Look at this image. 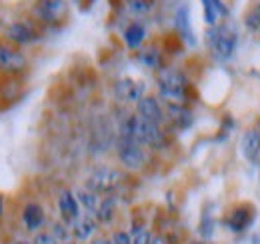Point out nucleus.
<instances>
[{
    "label": "nucleus",
    "mask_w": 260,
    "mask_h": 244,
    "mask_svg": "<svg viewBox=\"0 0 260 244\" xmlns=\"http://www.w3.org/2000/svg\"><path fill=\"white\" fill-rule=\"evenodd\" d=\"M168 112H170V118L176 122L180 128H186V126L192 124V114H190L182 104L168 102Z\"/></svg>",
    "instance_id": "18"
},
{
    "label": "nucleus",
    "mask_w": 260,
    "mask_h": 244,
    "mask_svg": "<svg viewBox=\"0 0 260 244\" xmlns=\"http://www.w3.org/2000/svg\"><path fill=\"white\" fill-rule=\"evenodd\" d=\"M126 2H128L130 12H134V14H144L152 8L150 0H126Z\"/></svg>",
    "instance_id": "22"
},
{
    "label": "nucleus",
    "mask_w": 260,
    "mask_h": 244,
    "mask_svg": "<svg viewBox=\"0 0 260 244\" xmlns=\"http://www.w3.org/2000/svg\"><path fill=\"white\" fill-rule=\"evenodd\" d=\"M208 44H210V48H212V52H214L216 58L226 60V58L232 56V52H234L236 36L226 26H218V28L208 32Z\"/></svg>",
    "instance_id": "3"
},
{
    "label": "nucleus",
    "mask_w": 260,
    "mask_h": 244,
    "mask_svg": "<svg viewBox=\"0 0 260 244\" xmlns=\"http://www.w3.org/2000/svg\"><path fill=\"white\" fill-rule=\"evenodd\" d=\"M142 60L146 62L148 66H156V64H158V54H156V50H146V52H142Z\"/></svg>",
    "instance_id": "26"
},
{
    "label": "nucleus",
    "mask_w": 260,
    "mask_h": 244,
    "mask_svg": "<svg viewBox=\"0 0 260 244\" xmlns=\"http://www.w3.org/2000/svg\"><path fill=\"white\" fill-rule=\"evenodd\" d=\"M14 244H34V240H16Z\"/></svg>",
    "instance_id": "29"
},
{
    "label": "nucleus",
    "mask_w": 260,
    "mask_h": 244,
    "mask_svg": "<svg viewBox=\"0 0 260 244\" xmlns=\"http://www.w3.org/2000/svg\"><path fill=\"white\" fill-rule=\"evenodd\" d=\"M150 236L152 234H148L146 230H138V232L132 234V244H148L150 242Z\"/></svg>",
    "instance_id": "25"
},
{
    "label": "nucleus",
    "mask_w": 260,
    "mask_h": 244,
    "mask_svg": "<svg viewBox=\"0 0 260 244\" xmlns=\"http://www.w3.org/2000/svg\"><path fill=\"white\" fill-rule=\"evenodd\" d=\"M148 244H164V240L160 236H150V242Z\"/></svg>",
    "instance_id": "27"
},
{
    "label": "nucleus",
    "mask_w": 260,
    "mask_h": 244,
    "mask_svg": "<svg viewBox=\"0 0 260 244\" xmlns=\"http://www.w3.org/2000/svg\"><path fill=\"white\" fill-rule=\"evenodd\" d=\"M116 152H118L120 162L130 170H136L146 162V152H144L142 144H138L132 138H118Z\"/></svg>",
    "instance_id": "4"
},
{
    "label": "nucleus",
    "mask_w": 260,
    "mask_h": 244,
    "mask_svg": "<svg viewBox=\"0 0 260 244\" xmlns=\"http://www.w3.org/2000/svg\"><path fill=\"white\" fill-rule=\"evenodd\" d=\"M114 212H116V200L112 196H104V198H100V204H98L96 212H94V218L100 222H110L114 218Z\"/></svg>",
    "instance_id": "17"
},
{
    "label": "nucleus",
    "mask_w": 260,
    "mask_h": 244,
    "mask_svg": "<svg viewBox=\"0 0 260 244\" xmlns=\"http://www.w3.org/2000/svg\"><path fill=\"white\" fill-rule=\"evenodd\" d=\"M92 244H112V242L106 240V238H96V240H92Z\"/></svg>",
    "instance_id": "28"
},
{
    "label": "nucleus",
    "mask_w": 260,
    "mask_h": 244,
    "mask_svg": "<svg viewBox=\"0 0 260 244\" xmlns=\"http://www.w3.org/2000/svg\"><path fill=\"white\" fill-rule=\"evenodd\" d=\"M70 232H72V236H74L76 240H80V242L90 240L92 234L96 232V218L88 212L80 214V216L70 224Z\"/></svg>",
    "instance_id": "10"
},
{
    "label": "nucleus",
    "mask_w": 260,
    "mask_h": 244,
    "mask_svg": "<svg viewBox=\"0 0 260 244\" xmlns=\"http://www.w3.org/2000/svg\"><path fill=\"white\" fill-rule=\"evenodd\" d=\"M22 222H24V226H26L28 232H38L42 228V224H44V212H42V208L38 204H34V202L26 204L24 210H22Z\"/></svg>",
    "instance_id": "13"
},
{
    "label": "nucleus",
    "mask_w": 260,
    "mask_h": 244,
    "mask_svg": "<svg viewBox=\"0 0 260 244\" xmlns=\"http://www.w3.org/2000/svg\"><path fill=\"white\" fill-rule=\"evenodd\" d=\"M110 242L112 244H132V236H130L128 232H124V230H118V232L112 234Z\"/></svg>",
    "instance_id": "24"
},
{
    "label": "nucleus",
    "mask_w": 260,
    "mask_h": 244,
    "mask_svg": "<svg viewBox=\"0 0 260 244\" xmlns=\"http://www.w3.org/2000/svg\"><path fill=\"white\" fill-rule=\"evenodd\" d=\"M120 182H122V174L116 168L100 166L86 178V188H90L96 194H110L120 186Z\"/></svg>",
    "instance_id": "2"
},
{
    "label": "nucleus",
    "mask_w": 260,
    "mask_h": 244,
    "mask_svg": "<svg viewBox=\"0 0 260 244\" xmlns=\"http://www.w3.org/2000/svg\"><path fill=\"white\" fill-rule=\"evenodd\" d=\"M158 90H160V96L166 98L168 102L180 104L184 98V90H186V80L178 70L164 68L158 74Z\"/></svg>",
    "instance_id": "1"
},
{
    "label": "nucleus",
    "mask_w": 260,
    "mask_h": 244,
    "mask_svg": "<svg viewBox=\"0 0 260 244\" xmlns=\"http://www.w3.org/2000/svg\"><path fill=\"white\" fill-rule=\"evenodd\" d=\"M136 114L144 120H150L154 124H162L164 122V110L160 106V102L154 98V96H142L138 102H136Z\"/></svg>",
    "instance_id": "7"
},
{
    "label": "nucleus",
    "mask_w": 260,
    "mask_h": 244,
    "mask_svg": "<svg viewBox=\"0 0 260 244\" xmlns=\"http://www.w3.org/2000/svg\"><path fill=\"white\" fill-rule=\"evenodd\" d=\"M64 0H38L34 4V14L44 22H58L66 16Z\"/></svg>",
    "instance_id": "5"
},
{
    "label": "nucleus",
    "mask_w": 260,
    "mask_h": 244,
    "mask_svg": "<svg viewBox=\"0 0 260 244\" xmlns=\"http://www.w3.org/2000/svg\"><path fill=\"white\" fill-rule=\"evenodd\" d=\"M250 218H252V214H250L248 208H236L232 212V216H230V228L236 230V232L238 230H244L246 224L250 222Z\"/></svg>",
    "instance_id": "19"
},
{
    "label": "nucleus",
    "mask_w": 260,
    "mask_h": 244,
    "mask_svg": "<svg viewBox=\"0 0 260 244\" xmlns=\"http://www.w3.org/2000/svg\"><path fill=\"white\" fill-rule=\"evenodd\" d=\"M4 36H6V40H10L14 44H20V46L38 40L36 30H34L30 24H26V22H10L4 28Z\"/></svg>",
    "instance_id": "8"
},
{
    "label": "nucleus",
    "mask_w": 260,
    "mask_h": 244,
    "mask_svg": "<svg viewBox=\"0 0 260 244\" xmlns=\"http://www.w3.org/2000/svg\"><path fill=\"white\" fill-rule=\"evenodd\" d=\"M50 234L58 240L60 244H64L70 240V228H66V224H62V222H54L52 226H50Z\"/></svg>",
    "instance_id": "21"
},
{
    "label": "nucleus",
    "mask_w": 260,
    "mask_h": 244,
    "mask_svg": "<svg viewBox=\"0 0 260 244\" xmlns=\"http://www.w3.org/2000/svg\"><path fill=\"white\" fill-rule=\"evenodd\" d=\"M204 4V18L208 24H214L218 18L226 16V6L222 4V0H202Z\"/></svg>",
    "instance_id": "15"
},
{
    "label": "nucleus",
    "mask_w": 260,
    "mask_h": 244,
    "mask_svg": "<svg viewBox=\"0 0 260 244\" xmlns=\"http://www.w3.org/2000/svg\"><path fill=\"white\" fill-rule=\"evenodd\" d=\"M0 212H2V200H0Z\"/></svg>",
    "instance_id": "31"
},
{
    "label": "nucleus",
    "mask_w": 260,
    "mask_h": 244,
    "mask_svg": "<svg viewBox=\"0 0 260 244\" xmlns=\"http://www.w3.org/2000/svg\"><path fill=\"white\" fill-rule=\"evenodd\" d=\"M176 26L180 28V32H182L184 38H188L190 44H194V34H192V30H190L188 10H186V8H180V10H178V14H176Z\"/></svg>",
    "instance_id": "20"
},
{
    "label": "nucleus",
    "mask_w": 260,
    "mask_h": 244,
    "mask_svg": "<svg viewBox=\"0 0 260 244\" xmlns=\"http://www.w3.org/2000/svg\"><path fill=\"white\" fill-rule=\"evenodd\" d=\"M26 66V56L12 46L0 42V70L4 72H20Z\"/></svg>",
    "instance_id": "9"
},
{
    "label": "nucleus",
    "mask_w": 260,
    "mask_h": 244,
    "mask_svg": "<svg viewBox=\"0 0 260 244\" xmlns=\"http://www.w3.org/2000/svg\"><path fill=\"white\" fill-rule=\"evenodd\" d=\"M64 244H76V242H72V240H68V242H64Z\"/></svg>",
    "instance_id": "30"
},
{
    "label": "nucleus",
    "mask_w": 260,
    "mask_h": 244,
    "mask_svg": "<svg viewBox=\"0 0 260 244\" xmlns=\"http://www.w3.org/2000/svg\"><path fill=\"white\" fill-rule=\"evenodd\" d=\"M144 90H146V86L134 78H122L114 84V94L122 102H138L142 96H146Z\"/></svg>",
    "instance_id": "6"
},
{
    "label": "nucleus",
    "mask_w": 260,
    "mask_h": 244,
    "mask_svg": "<svg viewBox=\"0 0 260 244\" xmlns=\"http://www.w3.org/2000/svg\"><path fill=\"white\" fill-rule=\"evenodd\" d=\"M144 36H146V28L140 22H132L128 28L124 30V42H126L128 48H138L142 44Z\"/></svg>",
    "instance_id": "16"
},
{
    "label": "nucleus",
    "mask_w": 260,
    "mask_h": 244,
    "mask_svg": "<svg viewBox=\"0 0 260 244\" xmlns=\"http://www.w3.org/2000/svg\"><path fill=\"white\" fill-rule=\"evenodd\" d=\"M74 194H76V200H78L80 208H84L88 214L96 212L98 204H100V198H98L96 192H92L90 188L82 186V188H76V190H74Z\"/></svg>",
    "instance_id": "14"
},
{
    "label": "nucleus",
    "mask_w": 260,
    "mask_h": 244,
    "mask_svg": "<svg viewBox=\"0 0 260 244\" xmlns=\"http://www.w3.org/2000/svg\"><path fill=\"white\" fill-rule=\"evenodd\" d=\"M34 244H60V242H58L50 232H36Z\"/></svg>",
    "instance_id": "23"
},
{
    "label": "nucleus",
    "mask_w": 260,
    "mask_h": 244,
    "mask_svg": "<svg viewBox=\"0 0 260 244\" xmlns=\"http://www.w3.org/2000/svg\"><path fill=\"white\" fill-rule=\"evenodd\" d=\"M240 152L248 162H254L260 156V132L256 128L246 130L240 138Z\"/></svg>",
    "instance_id": "12"
},
{
    "label": "nucleus",
    "mask_w": 260,
    "mask_h": 244,
    "mask_svg": "<svg viewBox=\"0 0 260 244\" xmlns=\"http://www.w3.org/2000/svg\"><path fill=\"white\" fill-rule=\"evenodd\" d=\"M58 208H60V212L64 216V220L68 222V226L82 214L80 212V204L76 200V194L70 192V190H62L60 192V196H58Z\"/></svg>",
    "instance_id": "11"
}]
</instances>
